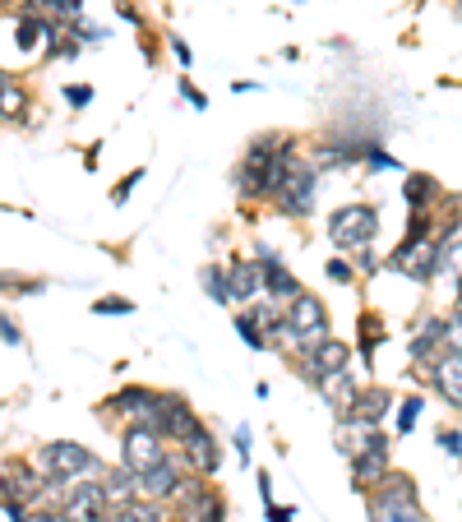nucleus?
<instances>
[{
  "instance_id": "393cba45",
  "label": "nucleus",
  "mask_w": 462,
  "mask_h": 522,
  "mask_svg": "<svg viewBox=\"0 0 462 522\" xmlns=\"http://www.w3.org/2000/svg\"><path fill=\"white\" fill-rule=\"evenodd\" d=\"M19 14H37V19H79L84 0H14Z\"/></svg>"
},
{
  "instance_id": "c756f323",
  "label": "nucleus",
  "mask_w": 462,
  "mask_h": 522,
  "mask_svg": "<svg viewBox=\"0 0 462 522\" xmlns=\"http://www.w3.org/2000/svg\"><path fill=\"white\" fill-rule=\"evenodd\" d=\"M444 324V347H449V356H462V310H453L449 319H439Z\"/></svg>"
},
{
  "instance_id": "c85d7f7f",
  "label": "nucleus",
  "mask_w": 462,
  "mask_h": 522,
  "mask_svg": "<svg viewBox=\"0 0 462 522\" xmlns=\"http://www.w3.org/2000/svg\"><path fill=\"white\" fill-rule=\"evenodd\" d=\"M236 333H241V342H245V347H250V352H264V347H268L264 328H259L250 315H245V310H241V315H236Z\"/></svg>"
},
{
  "instance_id": "f704fd0d",
  "label": "nucleus",
  "mask_w": 462,
  "mask_h": 522,
  "mask_svg": "<svg viewBox=\"0 0 462 522\" xmlns=\"http://www.w3.org/2000/svg\"><path fill=\"white\" fill-rule=\"evenodd\" d=\"M0 338L10 342V347H24V328H19L14 315H0Z\"/></svg>"
},
{
  "instance_id": "ddd939ff",
  "label": "nucleus",
  "mask_w": 462,
  "mask_h": 522,
  "mask_svg": "<svg viewBox=\"0 0 462 522\" xmlns=\"http://www.w3.org/2000/svg\"><path fill=\"white\" fill-rule=\"evenodd\" d=\"M181 486H185V458L181 453H167L158 467H148V472L139 476V499H148V504H167V499H176Z\"/></svg>"
},
{
  "instance_id": "79ce46f5",
  "label": "nucleus",
  "mask_w": 462,
  "mask_h": 522,
  "mask_svg": "<svg viewBox=\"0 0 462 522\" xmlns=\"http://www.w3.org/2000/svg\"><path fill=\"white\" fill-rule=\"evenodd\" d=\"M236 458L250 462V425H236Z\"/></svg>"
},
{
  "instance_id": "6ab92c4d",
  "label": "nucleus",
  "mask_w": 462,
  "mask_h": 522,
  "mask_svg": "<svg viewBox=\"0 0 462 522\" xmlns=\"http://www.w3.org/2000/svg\"><path fill=\"white\" fill-rule=\"evenodd\" d=\"M227 292H231V301H259V296H264V278H259L255 259L227 264Z\"/></svg>"
},
{
  "instance_id": "6e6552de",
  "label": "nucleus",
  "mask_w": 462,
  "mask_h": 522,
  "mask_svg": "<svg viewBox=\"0 0 462 522\" xmlns=\"http://www.w3.org/2000/svg\"><path fill=\"white\" fill-rule=\"evenodd\" d=\"M227 518V499L218 486H208L204 476H185L176 490V522H222Z\"/></svg>"
},
{
  "instance_id": "dca6fc26",
  "label": "nucleus",
  "mask_w": 462,
  "mask_h": 522,
  "mask_svg": "<svg viewBox=\"0 0 462 522\" xmlns=\"http://www.w3.org/2000/svg\"><path fill=\"white\" fill-rule=\"evenodd\" d=\"M389 476V444H384V435H365V444L352 453V481L356 490H375L379 481Z\"/></svg>"
},
{
  "instance_id": "39448f33",
  "label": "nucleus",
  "mask_w": 462,
  "mask_h": 522,
  "mask_svg": "<svg viewBox=\"0 0 462 522\" xmlns=\"http://www.w3.org/2000/svg\"><path fill=\"white\" fill-rule=\"evenodd\" d=\"M379 231V208L375 204H342L329 218V241L338 250H365Z\"/></svg>"
},
{
  "instance_id": "a211bd4d",
  "label": "nucleus",
  "mask_w": 462,
  "mask_h": 522,
  "mask_svg": "<svg viewBox=\"0 0 462 522\" xmlns=\"http://www.w3.org/2000/svg\"><path fill=\"white\" fill-rule=\"evenodd\" d=\"M393 407V393L389 389H361L356 393V402L347 407V421L365 425V430H375L379 421H384V412Z\"/></svg>"
},
{
  "instance_id": "72a5a7b5",
  "label": "nucleus",
  "mask_w": 462,
  "mask_h": 522,
  "mask_svg": "<svg viewBox=\"0 0 462 522\" xmlns=\"http://www.w3.org/2000/svg\"><path fill=\"white\" fill-rule=\"evenodd\" d=\"M134 301H125V296H107V301L93 305V315H130Z\"/></svg>"
},
{
  "instance_id": "2f4dec72",
  "label": "nucleus",
  "mask_w": 462,
  "mask_h": 522,
  "mask_svg": "<svg viewBox=\"0 0 462 522\" xmlns=\"http://www.w3.org/2000/svg\"><path fill=\"white\" fill-rule=\"evenodd\" d=\"M416 421H421V398L398 402V430H402V435H412V430H416Z\"/></svg>"
},
{
  "instance_id": "7c9ffc66",
  "label": "nucleus",
  "mask_w": 462,
  "mask_h": 522,
  "mask_svg": "<svg viewBox=\"0 0 462 522\" xmlns=\"http://www.w3.org/2000/svg\"><path fill=\"white\" fill-rule=\"evenodd\" d=\"M449 268L453 278H462V241H449V245H439V273Z\"/></svg>"
},
{
  "instance_id": "1a4fd4ad",
  "label": "nucleus",
  "mask_w": 462,
  "mask_h": 522,
  "mask_svg": "<svg viewBox=\"0 0 462 522\" xmlns=\"http://www.w3.org/2000/svg\"><path fill=\"white\" fill-rule=\"evenodd\" d=\"M42 481H47V476L37 472L33 462H24V458L0 462V504L28 509V504H37V495H42Z\"/></svg>"
},
{
  "instance_id": "aec40b11",
  "label": "nucleus",
  "mask_w": 462,
  "mask_h": 522,
  "mask_svg": "<svg viewBox=\"0 0 462 522\" xmlns=\"http://www.w3.org/2000/svg\"><path fill=\"white\" fill-rule=\"evenodd\" d=\"M430 379H435V393L449 407H462V356H439Z\"/></svg>"
},
{
  "instance_id": "9b49d317",
  "label": "nucleus",
  "mask_w": 462,
  "mask_h": 522,
  "mask_svg": "<svg viewBox=\"0 0 462 522\" xmlns=\"http://www.w3.org/2000/svg\"><path fill=\"white\" fill-rule=\"evenodd\" d=\"M347 361H352V347L338 342V338H324V342H315V347H305V352H301V375H305V384H315V389H319L324 379L342 375Z\"/></svg>"
},
{
  "instance_id": "20e7f679",
  "label": "nucleus",
  "mask_w": 462,
  "mask_h": 522,
  "mask_svg": "<svg viewBox=\"0 0 462 522\" xmlns=\"http://www.w3.org/2000/svg\"><path fill=\"white\" fill-rule=\"evenodd\" d=\"M273 204L287 213V218H310L315 213V167L305 158H296V148L282 158V181Z\"/></svg>"
},
{
  "instance_id": "f03ea898",
  "label": "nucleus",
  "mask_w": 462,
  "mask_h": 522,
  "mask_svg": "<svg viewBox=\"0 0 462 522\" xmlns=\"http://www.w3.org/2000/svg\"><path fill=\"white\" fill-rule=\"evenodd\" d=\"M37 472L47 476L51 486H74V481L102 472V458L79 439H51L37 449Z\"/></svg>"
},
{
  "instance_id": "de8ad7c7",
  "label": "nucleus",
  "mask_w": 462,
  "mask_h": 522,
  "mask_svg": "<svg viewBox=\"0 0 462 522\" xmlns=\"http://www.w3.org/2000/svg\"><path fill=\"white\" fill-rule=\"evenodd\" d=\"M19 278H10V273H0V287H14Z\"/></svg>"
},
{
  "instance_id": "58836bf2",
  "label": "nucleus",
  "mask_w": 462,
  "mask_h": 522,
  "mask_svg": "<svg viewBox=\"0 0 462 522\" xmlns=\"http://www.w3.org/2000/svg\"><path fill=\"white\" fill-rule=\"evenodd\" d=\"M19 522H65V513L61 509H42V504H37V509H28Z\"/></svg>"
},
{
  "instance_id": "09e8293b",
  "label": "nucleus",
  "mask_w": 462,
  "mask_h": 522,
  "mask_svg": "<svg viewBox=\"0 0 462 522\" xmlns=\"http://www.w3.org/2000/svg\"><path fill=\"white\" fill-rule=\"evenodd\" d=\"M458 310H462V278H458Z\"/></svg>"
},
{
  "instance_id": "412c9836",
  "label": "nucleus",
  "mask_w": 462,
  "mask_h": 522,
  "mask_svg": "<svg viewBox=\"0 0 462 522\" xmlns=\"http://www.w3.org/2000/svg\"><path fill=\"white\" fill-rule=\"evenodd\" d=\"M102 490H107L111 509H121V504H130V499H139V476H134L130 467H111V472L102 476Z\"/></svg>"
},
{
  "instance_id": "2eb2a0df",
  "label": "nucleus",
  "mask_w": 462,
  "mask_h": 522,
  "mask_svg": "<svg viewBox=\"0 0 462 522\" xmlns=\"http://www.w3.org/2000/svg\"><path fill=\"white\" fill-rule=\"evenodd\" d=\"M389 268L402 273V278H416V282H430L439 273V245L430 241H402L398 250L389 255Z\"/></svg>"
},
{
  "instance_id": "f3484780",
  "label": "nucleus",
  "mask_w": 462,
  "mask_h": 522,
  "mask_svg": "<svg viewBox=\"0 0 462 522\" xmlns=\"http://www.w3.org/2000/svg\"><path fill=\"white\" fill-rule=\"evenodd\" d=\"M259 278H264V301H296L301 296V282L292 278V268L282 264L268 245H259Z\"/></svg>"
},
{
  "instance_id": "37998d69",
  "label": "nucleus",
  "mask_w": 462,
  "mask_h": 522,
  "mask_svg": "<svg viewBox=\"0 0 462 522\" xmlns=\"http://www.w3.org/2000/svg\"><path fill=\"white\" fill-rule=\"evenodd\" d=\"M333 282H352V268H347V259H329V268H324Z\"/></svg>"
},
{
  "instance_id": "e433bc0d",
  "label": "nucleus",
  "mask_w": 462,
  "mask_h": 522,
  "mask_svg": "<svg viewBox=\"0 0 462 522\" xmlns=\"http://www.w3.org/2000/svg\"><path fill=\"white\" fill-rule=\"evenodd\" d=\"M361 158H365V167H370V171H389L393 167V158L384 153V148H365Z\"/></svg>"
},
{
  "instance_id": "49530a36",
  "label": "nucleus",
  "mask_w": 462,
  "mask_h": 522,
  "mask_svg": "<svg viewBox=\"0 0 462 522\" xmlns=\"http://www.w3.org/2000/svg\"><path fill=\"white\" fill-rule=\"evenodd\" d=\"M356 264H361V273H375V268H379V259H375V255H361V259H356Z\"/></svg>"
},
{
  "instance_id": "5701e85b",
  "label": "nucleus",
  "mask_w": 462,
  "mask_h": 522,
  "mask_svg": "<svg viewBox=\"0 0 462 522\" xmlns=\"http://www.w3.org/2000/svg\"><path fill=\"white\" fill-rule=\"evenodd\" d=\"M28 116V88L5 74V84H0V121H24Z\"/></svg>"
},
{
  "instance_id": "cd10ccee",
  "label": "nucleus",
  "mask_w": 462,
  "mask_h": 522,
  "mask_svg": "<svg viewBox=\"0 0 462 522\" xmlns=\"http://www.w3.org/2000/svg\"><path fill=\"white\" fill-rule=\"evenodd\" d=\"M435 347H444V324H439V319H430V324L421 328V338L412 342V361H430V356H435Z\"/></svg>"
},
{
  "instance_id": "a878e982",
  "label": "nucleus",
  "mask_w": 462,
  "mask_h": 522,
  "mask_svg": "<svg viewBox=\"0 0 462 522\" xmlns=\"http://www.w3.org/2000/svg\"><path fill=\"white\" fill-rule=\"evenodd\" d=\"M107 522H171L162 504H148V499H130L121 509H111Z\"/></svg>"
},
{
  "instance_id": "4be33fe9",
  "label": "nucleus",
  "mask_w": 462,
  "mask_h": 522,
  "mask_svg": "<svg viewBox=\"0 0 462 522\" xmlns=\"http://www.w3.org/2000/svg\"><path fill=\"white\" fill-rule=\"evenodd\" d=\"M148 402H153V389H144V384H125V389L107 402V412L111 416H134V421H139V416L148 412Z\"/></svg>"
},
{
  "instance_id": "b1692460",
  "label": "nucleus",
  "mask_w": 462,
  "mask_h": 522,
  "mask_svg": "<svg viewBox=\"0 0 462 522\" xmlns=\"http://www.w3.org/2000/svg\"><path fill=\"white\" fill-rule=\"evenodd\" d=\"M435 195H439V185H435V176H426V171H412V176L402 181V204L412 208V213H421Z\"/></svg>"
},
{
  "instance_id": "473e14b6",
  "label": "nucleus",
  "mask_w": 462,
  "mask_h": 522,
  "mask_svg": "<svg viewBox=\"0 0 462 522\" xmlns=\"http://www.w3.org/2000/svg\"><path fill=\"white\" fill-rule=\"evenodd\" d=\"M379 347V319H370V315H361V356L370 361V352Z\"/></svg>"
},
{
  "instance_id": "3c124183",
  "label": "nucleus",
  "mask_w": 462,
  "mask_h": 522,
  "mask_svg": "<svg viewBox=\"0 0 462 522\" xmlns=\"http://www.w3.org/2000/svg\"><path fill=\"white\" fill-rule=\"evenodd\" d=\"M296 5H301V0H296Z\"/></svg>"
},
{
  "instance_id": "a18cd8bd",
  "label": "nucleus",
  "mask_w": 462,
  "mask_h": 522,
  "mask_svg": "<svg viewBox=\"0 0 462 522\" xmlns=\"http://www.w3.org/2000/svg\"><path fill=\"white\" fill-rule=\"evenodd\" d=\"M171 51H176V61H181V65H185V70H190V61H195V51L185 47L181 37H171Z\"/></svg>"
},
{
  "instance_id": "a19ab883",
  "label": "nucleus",
  "mask_w": 462,
  "mask_h": 522,
  "mask_svg": "<svg viewBox=\"0 0 462 522\" xmlns=\"http://www.w3.org/2000/svg\"><path fill=\"white\" fill-rule=\"evenodd\" d=\"M181 98H185V102H190V107H199V111H204V107H208V98H204V93H199V88H195V84H190V79H181Z\"/></svg>"
},
{
  "instance_id": "9d476101",
  "label": "nucleus",
  "mask_w": 462,
  "mask_h": 522,
  "mask_svg": "<svg viewBox=\"0 0 462 522\" xmlns=\"http://www.w3.org/2000/svg\"><path fill=\"white\" fill-rule=\"evenodd\" d=\"M167 453H171L167 439L153 435L148 425H130V430L121 435V467H130L134 476H144L148 467H158Z\"/></svg>"
},
{
  "instance_id": "423d86ee",
  "label": "nucleus",
  "mask_w": 462,
  "mask_h": 522,
  "mask_svg": "<svg viewBox=\"0 0 462 522\" xmlns=\"http://www.w3.org/2000/svg\"><path fill=\"white\" fill-rule=\"evenodd\" d=\"M199 416H195V407L181 398V393H153V402H148V412L139 416L134 425H148L153 435H162V439H176L181 444L185 435H190V425H195Z\"/></svg>"
},
{
  "instance_id": "f257e3e1",
  "label": "nucleus",
  "mask_w": 462,
  "mask_h": 522,
  "mask_svg": "<svg viewBox=\"0 0 462 522\" xmlns=\"http://www.w3.org/2000/svg\"><path fill=\"white\" fill-rule=\"evenodd\" d=\"M292 153L287 134H259L255 144L245 148V158L236 162V190L241 199H273L282 181V158Z\"/></svg>"
},
{
  "instance_id": "bb28decb",
  "label": "nucleus",
  "mask_w": 462,
  "mask_h": 522,
  "mask_svg": "<svg viewBox=\"0 0 462 522\" xmlns=\"http://www.w3.org/2000/svg\"><path fill=\"white\" fill-rule=\"evenodd\" d=\"M199 282H204L208 301L231 305V292H227V268H222V264H204V268H199Z\"/></svg>"
},
{
  "instance_id": "ea45409f",
  "label": "nucleus",
  "mask_w": 462,
  "mask_h": 522,
  "mask_svg": "<svg viewBox=\"0 0 462 522\" xmlns=\"http://www.w3.org/2000/svg\"><path fill=\"white\" fill-rule=\"evenodd\" d=\"M65 102H70V107H88V102H93V88L70 84V88H65Z\"/></svg>"
},
{
  "instance_id": "7ed1b4c3",
  "label": "nucleus",
  "mask_w": 462,
  "mask_h": 522,
  "mask_svg": "<svg viewBox=\"0 0 462 522\" xmlns=\"http://www.w3.org/2000/svg\"><path fill=\"white\" fill-rule=\"evenodd\" d=\"M370 522H430L421 499H416V481L412 476L389 472L370 495Z\"/></svg>"
},
{
  "instance_id": "4468645a",
  "label": "nucleus",
  "mask_w": 462,
  "mask_h": 522,
  "mask_svg": "<svg viewBox=\"0 0 462 522\" xmlns=\"http://www.w3.org/2000/svg\"><path fill=\"white\" fill-rule=\"evenodd\" d=\"M181 458H185V467L195 476H218L222 472V449H218V439H213V430H208L204 421H195L190 425V435L181 439Z\"/></svg>"
},
{
  "instance_id": "4c0bfd02",
  "label": "nucleus",
  "mask_w": 462,
  "mask_h": 522,
  "mask_svg": "<svg viewBox=\"0 0 462 522\" xmlns=\"http://www.w3.org/2000/svg\"><path fill=\"white\" fill-rule=\"evenodd\" d=\"M439 449L449 453V458H462V435L458 430H439Z\"/></svg>"
},
{
  "instance_id": "c9c22d12",
  "label": "nucleus",
  "mask_w": 462,
  "mask_h": 522,
  "mask_svg": "<svg viewBox=\"0 0 462 522\" xmlns=\"http://www.w3.org/2000/svg\"><path fill=\"white\" fill-rule=\"evenodd\" d=\"M139 181H144V167H134L130 176H125V181L116 185V190H111V204H125V199H130V190H134Z\"/></svg>"
},
{
  "instance_id": "c03bdc74",
  "label": "nucleus",
  "mask_w": 462,
  "mask_h": 522,
  "mask_svg": "<svg viewBox=\"0 0 462 522\" xmlns=\"http://www.w3.org/2000/svg\"><path fill=\"white\" fill-rule=\"evenodd\" d=\"M268 522H296V509H282V504H264Z\"/></svg>"
},
{
  "instance_id": "0eeeda50",
  "label": "nucleus",
  "mask_w": 462,
  "mask_h": 522,
  "mask_svg": "<svg viewBox=\"0 0 462 522\" xmlns=\"http://www.w3.org/2000/svg\"><path fill=\"white\" fill-rule=\"evenodd\" d=\"M282 324H287V338H292L301 352L329 338V310H324V301L310 296V292H301L296 301H287V319H282Z\"/></svg>"
},
{
  "instance_id": "8fccbe9b",
  "label": "nucleus",
  "mask_w": 462,
  "mask_h": 522,
  "mask_svg": "<svg viewBox=\"0 0 462 522\" xmlns=\"http://www.w3.org/2000/svg\"><path fill=\"white\" fill-rule=\"evenodd\" d=\"M0 84H5V70H0Z\"/></svg>"
},
{
  "instance_id": "f8f14e48",
  "label": "nucleus",
  "mask_w": 462,
  "mask_h": 522,
  "mask_svg": "<svg viewBox=\"0 0 462 522\" xmlns=\"http://www.w3.org/2000/svg\"><path fill=\"white\" fill-rule=\"evenodd\" d=\"M65 522H107L111 504H107V490H102V481H74V486H65V504H61Z\"/></svg>"
}]
</instances>
